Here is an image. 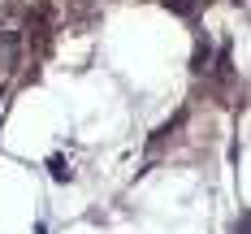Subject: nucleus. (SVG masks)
I'll return each instance as SVG.
<instances>
[{"label": "nucleus", "mask_w": 251, "mask_h": 234, "mask_svg": "<svg viewBox=\"0 0 251 234\" xmlns=\"http://www.w3.org/2000/svg\"><path fill=\"white\" fill-rule=\"evenodd\" d=\"M48 174H52L56 182H70V178H74V169H70V160H65V156H52V160H48Z\"/></svg>", "instance_id": "nucleus-1"}, {"label": "nucleus", "mask_w": 251, "mask_h": 234, "mask_svg": "<svg viewBox=\"0 0 251 234\" xmlns=\"http://www.w3.org/2000/svg\"><path fill=\"white\" fill-rule=\"evenodd\" d=\"M165 4H169V9H177V13H191V9H195L191 0H165Z\"/></svg>", "instance_id": "nucleus-2"}, {"label": "nucleus", "mask_w": 251, "mask_h": 234, "mask_svg": "<svg viewBox=\"0 0 251 234\" xmlns=\"http://www.w3.org/2000/svg\"><path fill=\"white\" fill-rule=\"evenodd\" d=\"M234 234H247V212L238 217V226H234Z\"/></svg>", "instance_id": "nucleus-3"}]
</instances>
